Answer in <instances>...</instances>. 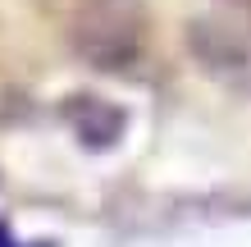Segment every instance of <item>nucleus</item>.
<instances>
[{
  "mask_svg": "<svg viewBox=\"0 0 251 247\" xmlns=\"http://www.w3.org/2000/svg\"><path fill=\"white\" fill-rule=\"evenodd\" d=\"M187 46L210 78L251 96V19H238V14L192 19L187 23Z\"/></svg>",
  "mask_w": 251,
  "mask_h": 247,
  "instance_id": "1",
  "label": "nucleus"
},
{
  "mask_svg": "<svg viewBox=\"0 0 251 247\" xmlns=\"http://www.w3.org/2000/svg\"><path fill=\"white\" fill-rule=\"evenodd\" d=\"M238 5H247V9H251V0H238Z\"/></svg>",
  "mask_w": 251,
  "mask_h": 247,
  "instance_id": "2",
  "label": "nucleus"
}]
</instances>
